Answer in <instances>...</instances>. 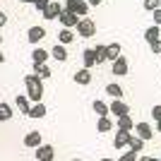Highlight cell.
<instances>
[{
  "mask_svg": "<svg viewBox=\"0 0 161 161\" xmlns=\"http://www.w3.org/2000/svg\"><path fill=\"white\" fill-rule=\"evenodd\" d=\"M24 84H27V89H29V101L31 103H41V99H43V80H41L39 75H27L24 77Z\"/></svg>",
  "mask_w": 161,
  "mask_h": 161,
  "instance_id": "6da1fadb",
  "label": "cell"
},
{
  "mask_svg": "<svg viewBox=\"0 0 161 161\" xmlns=\"http://www.w3.org/2000/svg\"><path fill=\"white\" fill-rule=\"evenodd\" d=\"M65 10L75 12V14L82 19V17L89 12V3H87V0H65Z\"/></svg>",
  "mask_w": 161,
  "mask_h": 161,
  "instance_id": "7a4b0ae2",
  "label": "cell"
},
{
  "mask_svg": "<svg viewBox=\"0 0 161 161\" xmlns=\"http://www.w3.org/2000/svg\"><path fill=\"white\" fill-rule=\"evenodd\" d=\"M77 34H80V36H84V39L94 36V34H96V24H94V19H89V17H82V19L77 22Z\"/></svg>",
  "mask_w": 161,
  "mask_h": 161,
  "instance_id": "3957f363",
  "label": "cell"
},
{
  "mask_svg": "<svg viewBox=\"0 0 161 161\" xmlns=\"http://www.w3.org/2000/svg\"><path fill=\"white\" fill-rule=\"evenodd\" d=\"M108 111H111L115 118H120V115H128L130 113V106L125 103V101H120V99H113L111 103H108Z\"/></svg>",
  "mask_w": 161,
  "mask_h": 161,
  "instance_id": "277c9868",
  "label": "cell"
},
{
  "mask_svg": "<svg viewBox=\"0 0 161 161\" xmlns=\"http://www.w3.org/2000/svg\"><path fill=\"white\" fill-rule=\"evenodd\" d=\"M113 75L115 77H123V75H128V70H130V63H128V58H123V55H118L113 60Z\"/></svg>",
  "mask_w": 161,
  "mask_h": 161,
  "instance_id": "5b68a950",
  "label": "cell"
},
{
  "mask_svg": "<svg viewBox=\"0 0 161 161\" xmlns=\"http://www.w3.org/2000/svg\"><path fill=\"white\" fill-rule=\"evenodd\" d=\"M58 19H60V24L63 27H77V22H80V17H77V14L75 12H70V10H65V7H63V12L58 14Z\"/></svg>",
  "mask_w": 161,
  "mask_h": 161,
  "instance_id": "8992f818",
  "label": "cell"
},
{
  "mask_svg": "<svg viewBox=\"0 0 161 161\" xmlns=\"http://www.w3.org/2000/svg\"><path fill=\"white\" fill-rule=\"evenodd\" d=\"M135 132H137V137H140V140H152V137H154V130H152V125H149V123H135Z\"/></svg>",
  "mask_w": 161,
  "mask_h": 161,
  "instance_id": "52a82bcc",
  "label": "cell"
},
{
  "mask_svg": "<svg viewBox=\"0 0 161 161\" xmlns=\"http://www.w3.org/2000/svg\"><path fill=\"white\" fill-rule=\"evenodd\" d=\"M53 156H55V149L51 147V144L36 147V161H53Z\"/></svg>",
  "mask_w": 161,
  "mask_h": 161,
  "instance_id": "ba28073f",
  "label": "cell"
},
{
  "mask_svg": "<svg viewBox=\"0 0 161 161\" xmlns=\"http://www.w3.org/2000/svg\"><path fill=\"white\" fill-rule=\"evenodd\" d=\"M41 142H43L41 132H39V130H31V132H27V137H24V147L36 149V147H41Z\"/></svg>",
  "mask_w": 161,
  "mask_h": 161,
  "instance_id": "9c48e42d",
  "label": "cell"
},
{
  "mask_svg": "<svg viewBox=\"0 0 161 161\" xmlns=\"http://www.w3.org/2000/svg\"><path fill=\"white\" fill-rule=\"evenodd\" d=\"M130 137H132V132H128V130H118V132H115V140H113V147H115V149L128 147Z\"/></svg>",
  "mask_w": 161,
  "mask_h": 161,
  "instance_id": "30bf717a",
  "label": "cell"
},
{
  "mask_svg": "<svg viewBox=\"0 0 161 161\" xmlns=\"http://www.w3.org/2000/svg\"><path fill=\"white\" fill-rule=\"evenodd\" d=\"M72 80L77 82L80 87H87L89 82H92V72H89L87 67H82V70H77V72H75V77H72Z\"/></svg>",
  "mask_w": 161,
  "mask_h": 161,
  "instance_id": "8fae6325",
  "label": "cell"
},
{
  "mask_svg": "<svg viewBox=\"0 0 161 161\" xmlns=\"http://www.w3.org/2000/svg\"><path fill=\"white\" fill-rule=\"evenodd\" d=\"M43 36H46V29H43V27H31V29L27 31L29 43H39V41L43 39Z\"/></svg>",
  "mask_w": 161,
  "mask_h": 161,
  "instance_id": "7c38bea8",
  "label": "cell"
},
{
  "mask_svg": "<svg viewBox=\"0 0 161 161\" xmlns=\"http://www.w3.org/2000/svg\"><path fill=\"white\" fill-rule=\"evenodd\" d=\"M115 125H118V130H128V132H132V130H135V120L130 118V113L115 118Z\"/></svg>",
  "mask_w": 161,
  "mask_h": 161,
  "instance_id": "4fadbf2b",
  "label": "cell"
},
{
  "mask_svg": "<svg viewBox=\"0 0 161 161\" xmlns=\"http://www.w3.org/2000/svg\"><path fill=\"white\" fill-rule=\"evenodd\" d=\"M60 12H63V7L58 5V3H48L46 10H43V19H55Z\"/></svg>",
  "mask_w": 161,
  "mask_h": 161,
  "instance_id": "5bb4252c",
  "label": "cell"
},
{
  "mask_svg": "<svg viewBox=\"0 0 161 161\" xmlns=\"http://www.w3.org/2000/svg\"><path fill=\"white\" fill-rule=\"evenodd\" d=\"M14 103H17V108H19L24 115H29V111H31V101H29V96H24V94H19L17 99H14Z\"/></svg>",
  "mask_w": 161,
  "mask_h": 161,
  "instance_id": "9a60e30c",
  "label": "cell"
},
{
  "mask_svg": "<svg viewBox=\"0 0 161 161\" xmlns=\"http://www.w3.org/2000/svg\"><path fill=\"white\" fill-rule=\"evenodd\" d=\"M120 55V43H106V60L113 63Z\"/></svg>",
  "mask_w": 161,
  "mask_h": 161,
  "instance_id": "2e32d148",
  "label": "cell"
},
{
  "mask_svg": "<svg viewBox=\"0 0 161 161\" xmlns=\"http://www.w3.org/2000/svg\"><path fill=\"white\" fill-rule=\"evenodd\" d=\"M82 60H84V67H87V70H92V67L96 65V53H94V48H87V51H84V55H82Z\"/></svg>",
  "mask_w": 161,
  "mask_h": 161,
  "instance_id": "e0dca14e",
  "label": "cell"
},
{
  "mask_svg": "<svg viewBox=\"0 0 161 161\" xmlns=\"http://www.w3.org/2000/svg\"><path fill=\"white\" fill-rule=\"evenodd\" d=\"M34 75H39L41 80H46V77H51V67L46 63H34Z\"/></svg>",
  "mask_w": 161,
  "mask_h": 161,
  "instance_id": "ac0fdd59",
  "label": "cell"
},
{
  "mask_svg": "<svg viewBox=\"0 0 161 161\" xmlns=\"http://www.w3.org/2000/svg\"><path fill=\"white\" fill-rule=\"evenodd\" d=\"M31 60H34V63H46V60H48V51H43L41 46H36V48L31 51Z\"/></svg>",
  "mask_w": 161,
  "mask_h": 161,
  "instance_id": "d6986e66",
  "label": "cell"
},
{
  "mask_svg": "<svg viewBox=\"0 0 161 161\" xmlns=\"http://www.w3.org/2000/svg\"><path fill=\"white\" fill-rule=\"evenodd\" d=\"M96 128H99V132H108V130L113 128V120L108 115H101L99 120H96Z\"/></svg>",
  "mask_w": 161,
  "mask_h": 161,
  "instance_id": "ffe728a7",
  "label": "cell"
},
{
  "mask_svg": "<svg viewBox=\"0 0 161 161\" xmlns=\"http://www.w3.org/2000/svg\"><path fill=\"white\" fill-rule=\"evenodd\" d=\"M128 147H130V152H135V154H140L142 149H144V140H140V137H130V142H128Z\"/></svg>",
  "mask_w": 161,
  "mask_h": 161,
  "instance_id": "44dd1931",
  "label": "cell"
},
{
  "mask_svg": "<svg viewBox=\"0 0 161 161\" xmlns=\"http://www.w3.org/2000/svg\"><path fill=\"white\" fill-rule=\"evenodd\" d=\"M92 106H94V113L99 115V118H101V115H111V111H108V103H103V101H99V99H96L94 103H92Z\"/></svg>",
  "mask_w": 161,
  "mask_h": 161,
  "instance_id": "7402d4cb",
  "label": "cell"
},
{
  "mask_svg": "<svg viewBox=\"0 0 161 161\" xmlns=\"http://www.w3.org/2000/svg\"><path fill=\"white\" fill-rule=\"evenodd\" d=\"M159 31H161V29L156 27V24H154V27H147V31H144V39H147V43H154V41H159Z\"/></svg>",
  "mask_w": 161,
  "mask_h": 161,
  "instance_id": "603a6c76",
  "label": "cell"
},
{
  "mask_svg": "<svg viewBox=\"0 0 161 161\" xmlns=\"http://www.w3.org/2000/svg\"><path fill=\"white\" fill-rule=\"evenodd\" d=\"M43 115H46V106H43V103H31L29 118H43Z\"/></svg>",
  "mask_w": 161,
  "mask_h": 161,
  "instance_id": "cb8c5ba5",
  "label": "cell"
},
{
  "mask_svg": "<svg viewBox=\"0 0 161 161\" xmlns=\"http://www.w3.org/2000/svg\"><path fill=\"white\" fill-rule=\"evenodd\" d=\"M72 39H75V34L70 31V29H60V31H58V41H60L63 46H65V43H70Z\"/></svg>",
  "mask_w": 161,
  "mask_h": 161,
  "instance_id": "d4e9b609",
  "label": "cell"
},
{
  "mask_svg": "<svg viewBox=\"0 0 161 161\" xmlns=\"http://www.w3.org/2000/svg\"><path fill=\"white\" fill-rule=\"evenodd\" d=\"M51 55H53L55 60H65V58H67V51H65V46H63V43H60V46H53V51H51Z\"/></svg>",
  "mask_w": 161,
  "mask_h": 161,
  "instance_id": "484cf974",
  "label": "cell"
},
{
  "mask_svg": "<svg viewBox=\"0 0 161 161\" xmlns=\"http://www.w3.org/2000/svg\"><path fill=\"white\" fill-rule=\"evenodd\" d=\"M94 53H96V65H99V63H103V60H106V43H96Z\"/></svg>",
  "mask_w": 161,
  "mask_h": 161,
  "instance_id": "4316f807",
  "label": "cell"
},
{
  "mask_svg": "<svg viewBox=\"0 0 161 161\" xmlns=\"http://www.w3.org/2000/svg\"><path fill=\"white\" fill-rule=\"evenodd\" d=\"M12 118V108L7 106V103H0V123H5Z\"/></svg>",
  "mask_w": 161,
  "mask_h": 161,
  "instance_id": "83f0119b",
  "label": "cell"
},
{
  "mask_svg": "<svg viewBox=\"0 0 161 161\" xmlns=\"http://www.w3.org/2000/svg\"><path fill=\"white\" fill-rule=\"evenodd\" d=\"M106 92H108L111 96H113V99H120V96H123V89H120V84H108V87H106Z\"/></svg>",
  "mask_w": 161,
  "mask_h": 161,
  "instance_id": "f1b7e54d",
  "label": "cell"
},
{
  "mask_svg": "<svg viewBox=\"0 0 161 161\" xmlns=\"http://www.w3.org/2000/svg\"><path fill=\"white\" fill-rule=\"evenodd\" d=\"M159 5H161V0H144V10H149V12H154Z\"/></svg>",
  "mask_w": 161,
  "mask_h": 161,
  "instance_id": "f546056e",
  "label": "cell"
},
{
  "mask_svg": "<svg viewBox=\"0 0 161 161\" xmlns=\"http://www.w3.org/2000/svg\"><path fill=\"white\" fill-rule=\"evenodd\" d=\"M48 3H51V0H31V5L36 7V10H41V12L46 10V5H48Z\"/></svg>",
  "mask_w": 161,
  "mask_h": 161,
  "instance_id": "4dcf8cb0",
  "label": "cell"
},
{
  "mask_svg": "<svg viewBox=\"0 0 161 161\" xmlns=\"http://www.w3.org/2000/svg\"><path fill=\"white\" fill-rule=\"evenodd\" d=\"M118 161H137V154H135V152H130V149H128V152H125V154H123V156H120V159H118Z\"/></svg>",
  "mask_w": 161,
  "mask_h": 161,
  "instance_id": "1f68e13d",
  "label": "cell"
},
{
  "mask_svg": "<svg viewBox=\"0 0 161 161\" xmlns=\"http://www.w3.org/2000/svg\"><path fill=\"white\" fill-rule=\"evenodd\" d=\"M152 115H154V120H156V123L161 120V103H156V106L152 108Z\"/></svg>",
  "mask_w": 161,
  "mask_h": 161,
  "instance_id": "d6a6232c",
  "label": "cell"
},
{
  "mask_svg": "<svg viewBox=\"0 0 161 161\" xmlns=\"http://www.w3.org/2000/svg\"><path fill=\"white\" fill-rule=\"evenodd\" d=\"M149 48H152V53H161V39L154 41V43H149Z\"/></svg>",
  "mask_w": 161,
  "mask_h": 161,
  "instance_id": "836d02e7",
  "label": "cell"
},
{
  "mask_svg": "<svg viewBox=\"0 0 161 161\" xmlns=\"http://www.w3.org/2000/svg\"><path fill=\"white\" fill-rule=\"evenodd\" d=\"M154 24H156V27L161 24V7H156V10H154Z\"/></svg>",
  "mask_w": 161,
  "mask_h": 161,
  "instance_id": "e575fe53",
  "label": "cell"
},
{
  "mask_svg": "<svg viewBox=\"0 0 161 161\" xmlns=\"http://www.w3.org/2000/svg\"><path fill=\"white\" fill-rule=\"evenodd\" d=\"M137 161H161V159H156V156H137Z\"/></svg>",
  "mask_w": 161,
  "mask_h": 161,
  "instance_id": "d590c367",
  "label": "cell"
},
{
  "mask_svg": "<svg viewBox=\"0 0 161 161\" xmlns=\"http://www.w3.org/2000/svg\"><path fill=\"white\" fill-rule=\"evenodd\" d=\"M5 22H7V14L0 10V27H5Z\"/></svg>",
  "mask_w": 161,
  "mask_h": 161,
  "instance_id": "8d00e7d4",
  "label": "cell"
},
{
  "mask_svg": "<svg viewBox=\"0 0 161 161\" xmlns=\"http://www.w3.org/2000/svg\"><path fill=\"white\" fill-rule=\"evenodd\" d=\"M87 3H89V7H99L101 0H87Z\"/></svg>",
  "mask_w": 161,
  "mask_h": 161,
  "instance_id": "74e56055",
  "label": "cell"
},
{
  "mask_svg": "<svg viewBox=\"0 0 161 161\" xmlns=\"http://www.w3.org/2000/svg\"><path fill=\"white\" fill-rule=\"evenodd\" d=\"M3 63H5V53H3V51H0V65H3Z\"/></svg>",
  "mask_w": 161,
  "mask_h": 161,
  "instance_id": "f35d334b",
  "label": "cell"
},
{
  "mask_svg": "<svg viewBox=\"0 0 161 161\" xmlns=\"http://www.w3.org/2000/svg\"><path fill=\"white\" fill-rule=\"evenodd\" d=\"M156 130H159V132H161V120H159V123H156Z\"/></svg>",
  "mask_w": 161,
  "mask_h": 161,
  "instance_id": "ab89813d",
  "label": "cell"
},
{
  "mask_svg": "<svg viewBox=\"0 0 161 161\" xmlns=\"http://www.w3.org/2000/svg\"><path fill=\"white\" fill-rule=\"evenodd\" d=\"M101 161H115V159H101Z\"/></svg>",
  "mask_w": 161,
  "mask_h": 161,
  "instance_id": "60d3db41",
  "label": "cell"
},
{
  "mask_svg": "<svg viewBox=\"0 0 161 161\" xmlns=\"http://www.w3.org/2000/svg\"><path fill=\"white\" fill-rule=\"evenodd\" d=\"M19 3H31V0H19Z\"/></svg>",
  "mask_w": 161,
  "mask_h": 161,
  "instance_id": "b9f144b4",
  "label": "cell"
},
{
  "mask_svg": "<svg viewBox=\"0 0 161 161\" xmlns=\"http://www.w3.org/2000/svg\"><path fill=\"white\" fill-rule=\"evenodd\" d=\"M72 161H82V159H72Z\"/></svg>",
  "mask_w": 161,
  "mask_h": 161,
  "instance_id": "7bdbcfd3",
  "label": "cell"
},
{
  "mask_svg": "<svg viewBox=\"0 0 161 161\" xmlns=\"http://www.w3.org/2000/svg\"><path fill=\"white\" fill-rule=\"evenodd\" d=\"M0 43H3V36H0Z\"/></svg>",
  "mask_w": 161,
  "mask_h": 161,
  "instance_id": "ee69618b",
  "label": "cell"
}]
</instances>
